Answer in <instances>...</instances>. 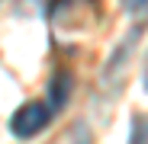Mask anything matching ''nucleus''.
<instances>
[{
  "instance_id": "f257e3e1",
  "label": "nucleus",
  "mask_w": 148,
  "mask_h": 144,
  "mask_svg": "<svg viewBox=\"0 0 148 144\" xmlns=\"http://www.w3.org/2000/svg\"><path fill=\"white\" fill-rule=\"evenodd\" d=\"M45 125H48V106L45 103H26V106H19L13 112V118H10V128H13L16 138H32Z\"/></svg>"
},
{
  "instance_id": "f03ea898",
  "label": "nucleus",
  "mask_w": 148,
  "mask_h": 144,
  "mask_svg": "<svg viewBox=\"0 0 148 144\" xmlns=\"http://www.w3.org/2000/svg\"><path fill=\"white\" fill-rule=\"evenodd\" d=\"M126 10L129 13H142L145 10V0H126Z\"/></svg>"
}]
</instances>
